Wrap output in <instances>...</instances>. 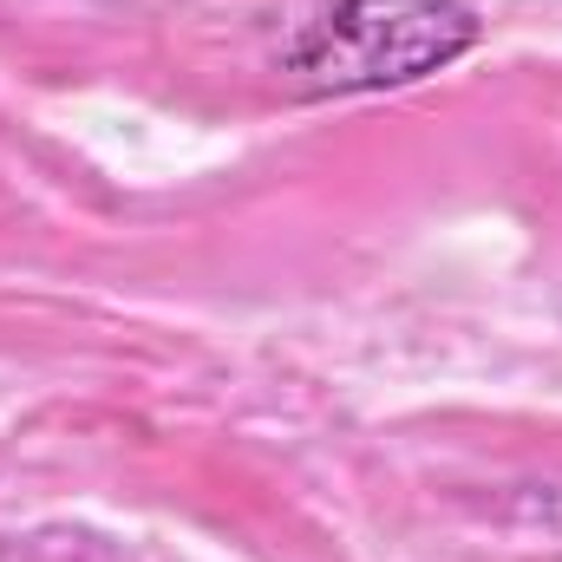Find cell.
Masks as SVG:
<instances>
[{"label":"cell","mask_w":562,"mask_h":562,"mask_svg":"<svg viewBox=\"0 0 562 562\" xmlns=\"http://www.w3.org/2000/svg\"><path fill=\"white\" fill-rule=\"evenodd\" d=\"M477 13L464 0H327L281 53V72L307 99L393 92L458 66L477 46Z\"/></svg>","instance_id":"obj_1"}]
</instances>
